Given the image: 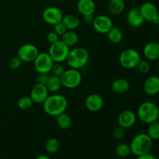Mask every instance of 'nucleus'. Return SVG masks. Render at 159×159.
Instances as JSON below:
<instances>
[{
    "mask_svg": "<svg viewBox=\"0 0 159 159\" xmlns=\"http://www.w3.org/2000/svg\"><path fill=\"white\" fill-rule=\"evenodd\" d=\"M42 105L47 114L51 116H57L67 110L68 100L63 95L52 93L48 96Z\"/></svg>",
    "mask_w": 159,
    "mask_h": 159,
    "instance_id": "nucleus-1",
    "label": "nucleus"
},
{
    "mask_svg": "<svg viewBox=\"0 0 159 159\" xmlns=\"http://www.w3.org/2000/svg\"><path fill=\"white\" fill-rule=\"evenodd\" d=\"M130 147L132 154L137 157L147 155L152 151L153 140L146 133L138 134L132 139Z\"/></svg>",
    "mask_w": 159,
    "mask_h": 159,
    "instance_id": "nucleus-2",
    "label": "nucleus"
},
{
    "mask_svg": "<svg viewBox=\"0 0 159 159\" xmlns=\"http://www.w3.org/2000/svg\"><path fill=\"white\" fill-rule=\"evenodd\" d=\"M89 54L88 51L83 48H75L70 50L65 61L68 66L74 69H81L88 64Z\"/></svg>",
    "mask_w": 159,
    "mask_h": 159,
    "instance_id": "nucleus-3",
    "label": "nucleus"
},
{
    "mask_svg": "<svg viewBox=\"0 0 159 159\" xmlns=\"http://www.w3.org/2000/svg\"><path fill=\"white\" fill-rule=\"evenodd\" d=\"M159 108L155 102L147 101L144 102L138 107L137 110V116L141 122L150 124L158 120Z\"/></svg>",
    "mask_w": 159,
    "mask_h": 159,
    "instance_id": "nucleus-4",
    "label": "nucleus"
},
{
    "mask_svg": "<svg viewBox=\"0 0 159 159\" xmlns=\"http://www.w3.org/2000/svg\"><path fill=\"white\" fill-rule=\"evenodd\" d=\"M142 60L140 53L133 48L124 50L119 56V63L126 69H134L137 68L139 62Z\"/></svg>",
    "mask_w": 159,
    "mask_h": 159,
    "instance_id": "nucleus-5",
    "label": "nucleus"
},
{
    "mask_svg": "<svg viewBox=\"0 0 159 159\" xmlns=\"http://www.w3.org/2000/svg\"><path fill=\"white\" fill-rule=\"evenodd\" d=\"M60 78L62 86L68 89H74L78 88L82 81V75L80 71L78 69L71 68L65 70Z\"/></svg>",
    "mask_w": 159,
    "mask_h": 159,
    "instance_id": "nucleus-6",
    "label": "nucleus"
},
{
    "mask_svg": "<svg viewBox=\"0 0 159 159\" xmlns=\"http://www.w3.org/2000/svg\"><path fill=\"white\" fill-rule=\"evenodd\" d=\"M69 51V47L65 44L60 39L58 41L51 43L48 53L52 58L53 61L62 63L66 61Z\"/></svg>",
    "mask_w": 159,
    "mask_h": 159,
    "instance_id": "nucleus-7",
    "label": "nucleus"
},
{
    "mask_svg": "<svg viewBox=\"0 0 159 159\" xmlns=\"http://www.w3.org/2000/svg\"><path fill=\"white\" fill-rule=\"evenodd\" d=\"M33 63L38 73H50L54 65V61L48 52L39 53Z\"/></svg>",
    "mask_w": 159,
    "mask_h": 159,
    "instance_id": "nucleus-8",
    "label": "nucleus"
},
{
    "mask_svg": "<svg viewBox=\"0 0 159 159\" xmlns=\"http://www.w3.org/2000/svg\"><path fill=\"white\" fill-rule=\"evenodd\" d=\"M38 48L32 43H25L20 47L17 51V56L25 63L34 62L39 54Z\"/></svg>",
    "mask_w": 159,
    "mask_h": 159,
    "instance_id": "nucleus-9",
    "label": "nucleus"
},
{
    "mask_svg": "<svg viewBox=\"0 0 159 159\" xmlns=\"http://www.w3.org/2000/svg\"><path fill=\"white\" fill-rule=\"evenodd\" d=\"M63 16L62 11L55 6L47 7L42 12V19L43 21L51 26H54L57 23L61 22Z\"/></svg>",
    "mask_w": 159,
    "mask_h": 159,
    "instance_id": "nucleus-10",
    "label": "nucleus"
},
{
    "mask_svg": "<svg viewBox=\"0 0 159 159\" xmlns=\"http://www.w3.org/2000/svg\"><path fill=\"white\" fill-rule=\"evenodd\" d=\"M93 29L100 34H107L113 26L112 19L107 15H98L95 16L93 23Z\"/></svg>",
    "mask_w": 159,
    "mask_h": 159,
    "instance_id": "nucleus-11",
    "label": "nucleus"
},
{
    "mask_svg": "<svg viewBox=\"0 0 159 159\" xmlns=\"http://www.w3.org/2000/svg\"><path fill=\"white\" fill-rule=\"evenodd\" d=\"M138 116L134 111L130 110H123L117 117L118 125L124 127V129L130 128L137 122Z\"/></svg>",
    "mask_w": 159,
    "mask_h": 159,
    "instance_id": "nucleus-12",
    "label": "nucleus"
},
{
    "mask_svg": "<svg viewBox=\"0 0 159 159\" xmlns=\"http://www.w3.org/2000/svg\"><path fill=\"white\" fill-rule=\"evenodd\" d=\"M48 96L49 92L46 85L37 83L31 89L30 97L32 99L34 103L43 104Z\"/></svg>",
    "mask_w": 159,
    "mask_h": 159,
    "instance_id": "nucleus-13",
    "label": "nucleus"
},
{
    "mask_svg": "<svg viewBox=\"0 0 159 159\" xmlns=\"http://www.w3.org/2000/svg\"><path fill=\"white\" fill-rule=\"evenodd\" d=\"M126 19H127V23L134 29L141 26L145 21L141 14L140 8L138 7L131 8L127 12Z\"/></svg>",
    "mask_w": 159,
    "mask_h": 159,
    "instance_id": "nucleus-14",
    "label": "nucleus"
},
{
    "mask_svg": "<svg viewBox=\"0 0 159 159\" xmlns=\"http://www.w3.org/2000/svg\"><path fill=\"white\" fill-rule=\"evenodd\" d=\"M140 10L145 21L153 23L159 16L158 8L151 2H146L143 3L140 7Z\"/></svg>",
    "mask_w": 159,
    "mask_h": 159,
    "instance_id": "nucleus-15",
    "label": "nucleus"
},
{
    "mask_svg": "<svg viewBox=\"0 0 159 159\" xmlns=\"http://www.w3.org/2000/svg\"><path fill=\"white\" fill-rule=\"evenodd\" d=\"M104 105V100L102 96L96 93L90 94L85 98V106L88 110L90 112H99L102 110Z\"/></svg>",
    "mask_w": 159,
    "mask_h": 159,
    "instance_id": "nucleus-16",
    "label": "nucleus"
},
{
    "mask_svg": "<svg viewBox=\"0 0 159 159\" xmlns=\"http://www.w3.org/2000/svg\"><path fill=\"white\" fill-rule=\"evenodd\" d=\"M144 91L149 96H155L159 93V77L152 75L148 78L144 82Z\"/></svg>",
    "mask_w": 159,
    "mask_h": 159,
    "instance_id": "nucleus-17",
    "label": "nucleus"
},
{
    "mask_svg": "<svg viewBox=\"0 0 159 159\" xmlns=\"http://www.w3.org/2000/svg\"><path fill=\"white\" fill-rule=\"evenodd\" d=\"M77 10L82 16L94 15L96 11V3L93 0H79L76 5Z\"/></svg>",
    "mask_w": 159,
    "mask_h": 159,
    "instance_id": "nucleus-18",
    "label": "nucleus"
},
{
    "mask_svg": "<svg viewBox=\"0 0 159 159\" xmlns=\"http://www.w3.org/2000/svg\"><path fill=\"white\" fill-rule=\"evenodd\" d=\"M143 54L146 59L152 61H158L159 59V43L157 42H149L143 49Z\"/></svg>",
    "mask_w": 159,
    "mask_h": 159,
    "instance_id": "nucleus-19",
    "label": "nucleus"
},
{
    "mask_svg": "<svg viewBox=\"0 0 159 159\" xmlns=\"http://www.w3.org/2000/svg\"><path fill=\"white\" fill-rule=\"evenodd\" d=\"M130 82L124 78H119V79H115L111 85L112 91L117 95L125 94L130 90Z\"/></svg>",
    "mask_w": 159,
    "mask_h": 159,
    "instance_id": "nucleus-20",
    "label": "nucleus"
},
{
    "mask_svg": "<svg viewBox=\"0 0 159 159\" xmlns=\"http://www.w3.org/2000/svg\"><path fill=\"white\" fill-rule=\"evenodd\" d=\"M107 35L109 41L110 43H113V44H119L122 42L123 39H124V33H123V31L121 30L119 26H114V25L110 29V30L107 33Z\"/></svg>",
    "mask_w": 159,
    "mask_h": 159,
    "instance_id": "nucleus-21",
    "label": "nucleus"
},
{
    "mask_svg": "<svg viewBox=\"0 0 159 159\" xmlns=\"http://www.w3.org/2000/svg\"><path fill=\"white\" fill-rule=\"evenodd\" d=\"M125 9V1L124 0H110L107 4V10L112 15H119Z\"/></svg>",
    "mask_w": 159,
    "mask_h": 159,
    "instance_id": "nucleus-22",
    "label": "nucleus"
},
{
    "mask_svg": "<svg viewBox=\"0 0 159 159\" xmlns=\"http://www.w3.org/2000/svg\"><path fill=\"white\" fill-rule=\"evenodd\" d=\"M68 30H75L77 29L80 24V20L79 17L73 14H68L63 16L61 20Z\"/></svg>",
    "mask_w": 159,
    "mask_h": 159,
    "instance_id": "nucleus-23",
    "label": "nucleus"
},
{
    "mask_svg": "<svg viewBox=\"0 0 159 159\" xmlns=\"http://www.w3.org/2000/svg\"><path fill=\"white\" fill-rule=\"evenodd\" d=\"M46 87L48 92L51 93H57L62 87L61 78L56 75H50L48 82L46 83Z\"/></svg>",
    "mask_w": 159,
    "mask_h": 159,
    "instance_id": "nucleus-24",
    "label": "nucleus"
},
{
    "mask_svg": "<svg viewBox=\"0 0 159 159\" xmlns=\"http://www.w3.org/2000/svg\"><path fill=\"white\" fill-rule=\"evenodd\" d=\"M61 40L68 47H74L78 43L79 40V35L74 30H67L61 37Z\"/></svg>",
    "mask_w": 159,
    "mask_h": 159,
    "instance_id": "nucleus-25",
    "label": "nucleus"
},
{
    "mask_svg": "<svg viewBox=\"0 0 159 159\" xmlns=\"http://www.w3.org/2000/svg\"><path fill=\"white\" fill-rule=\"evenodd\" d=\"M56 121H57V126L63 130H68L72 124V120L71 116L65 112L57 115L56 116Z\"/></svg>",
    "mask_w": 159,
    "mask_h": 159,
    "instance_id": "nucleus-26",
    "label": "nucleus"
},
{
    "mask_svg": "<svg viewBox=\"0 0 159 159\" xmlns=\"http://www.w3.org/2000/svg\"><path fill=\"white\" fill-rule=\"evenodd\" d=\"M115 152L117 156L123 158H127L132 154L130 144H127L126 143H120L118 144L115 149Z\"/></svg>",
    "mask_w": 159,
    "mask_h": 159,
    "instance_id": "nucleus-27",
    "label": "nucleus"
},
{
    "mask_svg": "<svg viewBox=\"0 0 159 159\" xmlns=\"http://www.w3.org/2000/svg\"><path fill=\"white\" fill-rule=\"evenodd\" d=\"M147 134L152 138L153 141L159 140V122L155 120L154 122L148 124Z\"/></svg>",
    "mask_w": 159,
    "mask_h": 159,
    "instance_id": "nucleus-28",
    "label": "nucleus"
},
{
    "mask_svg": "<svg viewBox=\"0 0 159 159\" xmlns=\"http://www.w3.org/2000/svg\"><path fill=\"white\" fill-rule=\"evenodd\" d=\"M60 148V143L57 138H50L45 143V150L49 154H54Z\"/></svg>",
    "mask_w": 159,
    "mask_h": 159,
    "instance_id": "nucleus-29",
    "label": "nucleus"
},
{
    "mask_svg": "<svg viewBox=\"0 0 159 159\" xmlns=\"http://www.w3.org/2000/svg\"><path fill=\"white\" fill-rule=\"evenodd\" d=\"M34 104L32 99L30 96H22L17 101V106L22 110H26L31 108Z\"/></svg>",
    "mask_w": 159,
    "mask_h": 159,
    "instance_id": "nucleus-30",
    "label": "nucleus"
},
{
    "mask_svg": "<svg viewBox=\"0 0 159 159\" xmlns=\"http://www.w3.org/2000/svg\"><path fill=\"white\" fill-rule=\"evenodd\" d=\"M22 63H23V61H21V59H20L18 56H16V57H12V58L9 61L8 67H9V69L12 70V71H15V70L19 69V68L21 67Z\"/></svg>",
    "mask_w": 159,
    "mask_h": 159,
    "instance_id": "nucleus-31",
    "label": "nucleus"
},
{
    "mask_svg": "<svg viewBox=\"0 0 159 159\" xmlns=\"http://www.w3.org/2000/svg\"><path fill=\"white\" fill-rule=\"evenodd\" d=\"M136 68L141 74H148L151 71V65L148 61L141 60Z\"/></svg>",
    "mask_w": 159,
    "mask_h": 159,
    "instance_id": "nucleus-32",
    "label": "nucleus"
},
{
    "mask_svg": "<svg viewBox=\"0 0 159 159\" xmlns=\"http://www.w3.org/2000/svg\"><path fill=\"white\" fill-rule=\"evenodd\" d=\"M65 71V69L61 63H59V62H54V65H53L52 68H51V72L52 73L53 75L61 77Z\"/></svg>",
    "mask_w": 159,
    "mask_h": 159,
    "instance_id": "nucleus-33",
    "label": "nucleus"
},
{
    "mask_svg": "<svg viewBox=\"0 0 159 159\" xmlns=\"http://www.w3.org/2000/svg\"><path fill=\"white\" fill-rule=\"evenodd\" d=\"M112 135H113V138L116 140L122 139L125 135V129L118 125L117 127L113 128V131H112Z\"/></svg>",
    "mask_w": 159,
    "mask_h": 159,
    "instance_id": "nucleus-34",
    "label": "nucleus"
},
{
    "mask_svg": "<svg viewBox=\"0 0 159 159\" xmlns=\"http://www.w3.org/2000/svg\"><path fill=\"white\" fill-rule=\"evenodd\" d=\"M68 30L67 28L65 27V26L64 25V23L62 22H60V23H57L54 26V31L57 34V35L60 36V37L65 34L66 31Z\"/></svg>",
    "mask_w": 159,
    "mask_h": 159,
    "instance_id": "nucleus-35",
    "label": "nucleus"
},
{
    "mask_svg": "<svg viewBox=\"0 0 159 159\" xmlns=\"http://www.w3.org/2000/svg\"><path fill=\"white\" fill-rule=\"evenodd\" d=\"M49 77V73H38V75H37V83L42 84V85H46Z\"/></svg>",
    "mask_w": 159,
    "mask_h": 159,
    "instance_id": "nucleus-36",
    "label": "nucleus"
},
{
    "mask_svg": "<svg viewBox=\"0 0 159 159\" xmlns=\"http://www.w3.org/2000/svg\"><path fill=\"white\" fill-rule=\"evenodd\" d=\"M60 39V36L57 35L54 30L51 31V32H49L47 34V40H48V41L51 44V43H55V42L58 41Z\"/></svg>",
    "mask_w": 159,
    "mask_h": 159,
    "instance_id": "nucleus-37",
    "label": "nucleus"
},
{
    "mask_svg": "<svg viewBox=\"0 0 159 159\" xmlns=\"http://www.w3.org/2000/svg\"><path fill=\"white\" fill-rule=\"evenodd\" d=\"M94 15H88V16H83V21L85 22L86 24H93V20H94Z\"/></svg>",
    "mask_w": 159,
    "mask_h": 159,
    "instance_id": "nucleus-38",
    "label": "nucleus"
},
{
    "mask_svg": "<svg viewBox=\"0 0 159 159\" xmlns=\"http://www.w3.org/2000/svg\"><path fill=\"white\" fill-rule=\"evenodd\" d=\"M136 159H158L157 158L155 155H151L150 153L147 154V155H141V156H138Z\"/></svg>",
    "mask_w": 159,
    "mask_h": 159,
    "instance_id": "nucleus-39",
    "label": "nucleus"
},
{
    "mask_svg": "<svg viewBox=\"0 0 159 159\" xmlns=\"http://www.w3.org/2000/svg\"><path fill=\"white\" fill-rule=\"evenodd\" d=\"M35 159H51L48 155H38Z\"/></svg>",
    "mask_w": 159,
    "mask_h": 159,
    "instance_id": "nucleus-40",
    "label": "nucleus"
},
{
    "mask_svg": "<svg viewBox=\"0 0 159 159\" xmlns=\"http://www.w3.org/2000/svg\"><path fill=\"white\" fill-rule=\"evenodd\" d=\"M158 68H159V59L158 60Z\"/></svg>",
    "mask_w": 159,
    "mask_h": 159,
    "instance_id": "nucleus-41",
    "label": "nucleus"
},
{
    "mask_svg": "<svg viewBox=\"0 0 159 159\" xmlns=\"http://www.w3.org/2000/svg\"><path fill=\"white\" fill-rule=\"evenodd\" d=\"M158 120V122H159V114H158V120Z\"/></svg>",
    "mask_w": 159,
    "mask_h": 159,
    "instance_id": "nucleus-42",
    "label": "nucleus"
},
{
    "mask_svg": "<svg viewBox=\"0 0 159 159\" xmlns=\"http://www.w3.org/2000/svg\"><path fill=\"white\" fill-rule=\"evenodd\" d=\"M124 1H126V0H124Z\"/></svg>",
    "mask_w": 159,
    "mask_h": 159,
    "instance_id": "nucleus-43",
    "label": "nucleus"
}]
</instances>
